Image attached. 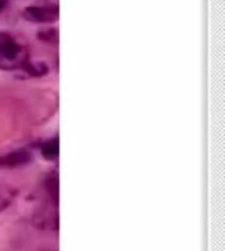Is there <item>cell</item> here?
Returning <instances> with one entry per match:
<instances>
[{
  "mask_svg": "<svg viewBox=\"0 0 225 251\" xmlns=\"http://www.w3.org/2000/svg\"><path fill=\"white\" fill-rule=\"evenodd\" d=\"M25 20L37 24H49L58 19V9L56 7H42V5H30L23 11Z\"/></svg>",
  "mask_w": 225,
  "mask_h": 251,
  "instance_id": "6da1fadb",
  "label": "cell"
},
{
  "mask_svg": "<svg viewBox=\"0 0 225 251\" xmlns=\"http://www.w3.org/2000/svg\"><path fill=\"white\" fill-rule=\"evenodd\" d=\"M32 155L27 150H17L0 156V167H17L30 162Z\"/></svg>",
  "mask_w": 225,
  "mask_h": 251,
  "instance_id": "7a4b0ae2",
  "label": "cell"
},
{
  "mask_svg": "<svg viewBox=\"0 0 225 251\" xmlns=\"http://www.w3.org/2000/svg\"><path fill=\"white\" fill-rule=\"evenodd\" d=\"M38 38L42 40L44 42L56 44V42H58V30H56V29H45V30H41L40 34H38Z\"/></svg>",
  "mask_w": 225,
  "mask_h": 251,
  "instance_id": "3957f363",
  "label": "cell"
},
{
  "mask_svg": "<svg viewBox=\"0 0 225 251\" xmlns=\"http://www.w3.org/2000/svg\"><path fill=\"white\" fill-rule=\"evenodd\" d=\"M11 201H12V196L7 194V191H5V192L0 191V212L4 210L5 208L9 205V202Z\"/></svg>",
  "mask_w": 225,
  "mask_h": 251,
  "instance_id": "277c9868",
  "label": "cell"
},
{
  "mask_svg": "<svg viewBox=\"0 0 225 251\" xmlns=\"http://www.w3.org/2000/svg\"><path fill=\"white\" fill-rule=\"evenodd\" d=\"M8 5V0H0V12H3Z\"/></svg>",
  "mask_w": 225,
  "mask_h": 251,
  "instance_id": "5b68a950",
  "label": "cell"
}]
</instances>
